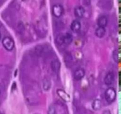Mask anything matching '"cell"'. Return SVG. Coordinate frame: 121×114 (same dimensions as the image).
Wrapping results in <instances>:
<instances>
[{"label": "cell", "instance_id": "cell-1", "mask_svg": "<svg viewBox=\"0 0 121 114\" xmlns=\"http://www.w3.org/2000/svg\"><path fill=\"white\" fill-rule=\"evenodd\" d=\"M72 40L73 36L69 33H60L56 38V42L59 45H69Z\"/></svg>", "mask_w": 121, "mask_h": 114}, {"label": "cell", "instance_id": "cell-2", "mask_svg": "<svg viewBox=\"0 0 121 114\" xmlns=\"http://www.w3.org/2000/svg\"><path fill=\"white\" fill-rule=\"evenodd\" d=\"M105 97L106 100L109 103H111L114 102L117 97V92L113 87H109L106 90L105 92Z\"/></svg>", "mask_w": 121, "mask_h": 114}, {"label": "cell", "instance_id": "cell-6", "mask_svg": "<svg viewBox=\"0 0 121 114\" xmlns=\"http://www.w3.org/2000/svg\"><path fill=\"white\" fill-rule=\"evenodd\" d=\"M70 28L73 32H78L81 28V23L78 19L74 20L70 25Z\"/></svg>", "mask_w": 121, "mask_h": 114}, {"label": "cell", "instance_id": "cell-10", "mask_svg": "<svg viewBox=\"0 0 121 114\" xmlns=\"http://www.w3.org/2000/svg\"><path fill=\"white\" fill-rule=\"evenodd\" d=\"M57 93L59 95V97H61L63 100L66 101V102H69L70 101V96L66 91L64 90H61V89H59L57 90Z\"/></svg>", "mask_w": 121, "mask_h": 114}, {"label": "cell", "instance_id": "cell-9", "mask_svg": "<svg viewBox=\"0 0 121 114\" xmlns=\"http://www.w3.org/2000/svg\"><path fill=\"white\" fill-rule=\"evenodd\" d=\"M108 24V18L105 15H102L98 19V25L100 27L105 28Z\"/></svg>", "mask_w": 121, "mask_h": 114}, {"label": "cell", "instance_id": "cell-3", "mask_svg": "<svg viewBox=\"0 0 121 114\" xmlns=\"http://www.w3.org/2000/svg\"><path fill=\"white\" fill-rule=\"evenodd\" d=\"M2 43L4 48L7 51H12L14 48V42L10 37H5L2 40Z\"/></svg>", "mask_w": 121, "mask_h": 114}, {"label": "cell", "instance_id": "cell-4", "mask_svg": "<svg viewBox=\"0 0 121 114\" xmlns=\"http://www.w3.org/2000/svg\"><path fill=\"white\" fill-rule=\"evenodd\" d=\"M64 12L63 7L61 4H57L54 5L52 7V13L53 15L56 17H60L62 15Z\"/></svg>", "mask_w": 121, "mask_h": 114}, {"label": "cell", "instance_id": "cell-16", "mask_svg": "<svg viewBox=\"0 0 121 114\" xmlns=\"http://www.w3.org/2000/svg\"><path fill=\"white\" fill-rule=\"evenodd\" d=\"M56 110L55 109L53 106H51L50 107L49 110L48 111V114H55Z\"/></svg>", "mask_w": 121, "mask_h": 114}, {"label": "cell", "instance_id": "cell-7", "mask_svg": "<svg viewBox=\"0 0 121 114\" xmlns=\"http://www.w3.org/2000/svg\"><path fill=\"white\" fill-rule=\"evenodd\" d=\"M85 71L83 68H78L74 71V78L76 80H80L85 77Z\"/></svg>", "mask_w": 121, "mask_h": 114}, {"label": "cell", "instance_id": "cell-14", "mask_svg": "<svg viewBox=\"0 0 121 114\" xmlns=\"http://www.w3.org/2000/svg\"><path fill=\"white\" fill-rule=\"evenodd\" d=\"M113 59L116 62H118L119 61V59H120V55H119V52L118 50H115L113 52V55H112Z\"/></svg>", "mask_w": 121, "mask_h": 114}, {"label": "cell", "instance_id": "cell-18", "mask_svg": "<svg viewBox=\"0 0 121 114\" xmlns=\"http://www.w3.org/2000/svg\"><path fill=\"white\" fill-rule=\"evenodd\" d=\"M1 32H0V39H1Z\"/></svg>", "mask_w": 121, "mask_h": 114}, {"label": "cell", "instance_id": "cell-8", "mask_svg": "<svg viewBox=\"0 0 121 114\" xmlns=\"http://www.w3.org/2000/svg\"><path fill=\"white\" fill-rule=\"evenodd\" d=\"M85 13V10L82 6H78L74 8V14L78 18H82Z\"/></svg>", "mask_w": 121, "mask_h": 114}, {"label": "cell", "instance_id": "cell-5", "mask_svg": "<svg viewBox=\"0 0 121 114\" xmlns=\"http://www.w3.org/2000/svg\"><path fill=\"white\" fill-rule=\"evenodd\" d=\"M115 80V74L113 71H109L105 76L104 78V82L108 86L111 85Z\"/></svg>", "mask_w": 121, "mask_h": 114}, {"label": "cell", "instance_id": "cell-17", "mask_svg": "<svg viewBox=\"0 0 121 114\" xmlns=\"http://www.w3.org/2000/svg\"><path fill=\"white\" fill-rule=\"evenodd\" d=\"M104 114H111L109 110H105V111L104 112Z\"/></svg>", "mask_w": 121, "mask_h": 114}, {"label": "cell", "instance_id": "cell-12", "mask_svg": "<svg viewBox=\"0 0 121 114\" xmlns=\"http://www.w3.org/2000/svg\"><path fill=\"white\" fill-rule=\"evenodd\" d=\"M105 33H106V29L104 27H99L95 30L96 36L99 38H102V37H104Z\"/></svg>", "mask_w": 121, "mask_h": 114}, {"label": "cell", "instance_id": "cell-15", "mask_svg": "<svg viewBox=\"0 0 121 114\" xmlns=\"http://www.w3.org/2000/svg\"><path fill=\"white\" fill-rule=\"evenodd\" d=\"M47 86H48V89H50V82L48 81H44V83H43V87H44V89L46 90H47Z\"/></svg>", "mask_w": 121, "mask_h": 114}, {"label": "cell", "instance_id": "cell-11", "mask_svg": "<svg viewBox=\"0 0 121 114\" xmlns=\"http://www.w3.org/2000/svg\"><path fill=\"white\" fill-rule=\"evenodd\" d=\"M51 66H52V68L54 72H58L60 69V62L57 59L54 60L52 62Z\"/></svg>", "mask_w": 121, "mask_h": 114}, {"label": "cell", "instance_id": "cell-13", "mask_svg": "<svg viewBox=\"0 0 121 114\" xmlns=\"http://www.w3.org/2000/svg\"><path fill=\"white\" fill-rule=\"evenodd\" d=\"M92 107L95 110H98L101 108L102 102L100 99H95L93 102L92 104Z\"/></svg>", "mask_w": 121, "mask_h": 114}, {"label": "cell", "instance_id": "cell-19", "mask_svg": "<svg viewBox=\"0 0 121 114\" xmlns=\"http://www.w3.org/2000/svg\"><path fill=\"white\" fill-rule=\"evenodd\" d=\"M0 93H1V91H0Z\"/></svg>", "mask_w": 121, "mask_h": 114}]
</instances>
